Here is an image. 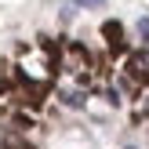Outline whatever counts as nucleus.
<instances>
[{
    "label": "nucleus",
    "mask_w": 149,
    "mask_h": 149,
    "mask_svg": "<svg viewBox=\"0 0 149 149\" xmlns=\"http://www.w3.org/2000/svg\"><path fill=\"white\" fill-rule=\"evenodd\" d=\"M102 36H106L109 40V47H113V44H124V26L116 18H109V22H102Z\"/></svg>",
    "instance_id": "1"
},
{
    "label": "nucleus",
    "mask_w": 149,
    "mask_h": 149,
    "mask_svg": "<svg viewBox=\"0 0 149 149\" xmlns=\"http://www.w3.org/2000/svg\"><path fill=\"white\" fill-rule=\"evenodd\" d=\"M69 55L77 58V62H84V65L91 62V55H87V47H84V44H69Z\"/></svg>",
    "instance_id": "2"
},
{
    "label": "nucleus",
    "mask_w": 149,
    "mask_h": 149,
    "mask_svg": "<svg viewBox=\"0 0 149 149\" xmlns=\"http://www.w3.org/2000/svg\"><path fill=\"white\" fill-rule=\"evenodd\" d=\"M11 127H15V131H29V127H33V120H29L26 113H15V116H11Z\"/></svg>",
    "instance_id": "3"
},
{
    "label": "nucleus",
    "mask_w": 149,
    "mask_h": 149,
    "mask_svg": "<svg viewBox=\"0 0 149 149\" xmlns=\"http://www.w3.org/2000/svg\"><path fill=\"white\" fill-rule=\"evenodd\" d=\"M62 102H65V106H73V109H80V106H84V91H69V95H62Z\"/></svg>",
    "instance_id": "4"
},
{
    "label": "nucleus",
    "mask_w": 149,
    "mask_h": 149,
    "mask_svg": "<svg viewBox=\"0 0 149 149\" xmlns=\"http://www.w3.org/2000/svg\"><path fill=\"white\" fill-rule=\"evenodd\" d=\"M138 33H142V40L149 44V18H138Z\"/></svg>",
    "instance_id": "5"
},
{
    "label": "nucleus",
    "mask_w": 149,
    "mask_h": 149,
    "mask_svg": "<svg viewBox=\"0 0 149 149\" xmlns=\"http://www.w3.org/2000/svg\"><path fill=\"white\" fill-rule=\"evenodd\" d=\"M106 0H77V7H102Z\"/></svg>",
    "instance_id": "6"
},
{
    "label": "nucleus",
    "mask_w": 149,
    "mask_h": 149,
    "mask_svg": "<svg viewBox=\"0 0 149 149\" xmlns=\"http://www.w3.org/2000/svg\"><path fill=\"white\" fill-rule=\"evenodd\" d=\"M0 95H11V80H0Z\"/></svg>",
    "instance_id": "7"
},
{
    "label": "nucleus",
    "mask_w": 149,
    "mask_h": 149,
    "mask_svg": "<svg viewBox=\"0 0 149 149\" xmlns=\"http://www.w3.org/2000/svg\"><path fill=\"white\" fill-rule=\"evenodd\" d=\"M127 149H131V146H127Z\"/></svg>",
    "instance_id": "8"
}]
</instances>
